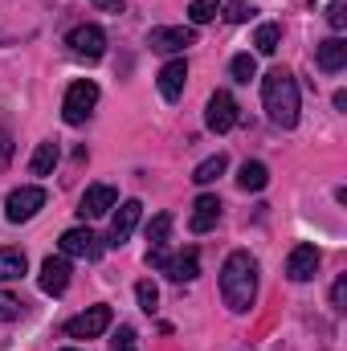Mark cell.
I'll use <instances>...</instances> for the list:
<instances>
[{"label":"cell","mask_w":347,"mask_h":351,"mask_svg":"<svg viewBox=\"0 0 347 351\" xmlns=\"http://www.w3.org/2000/svg\"><path fill=\"white\" fill-rule=\"evenodd\" d=\"M25 254H21V250H8V245H4V250H0V282H16V278H21V274H25Z\"/></svg>","instance_id":"obj_21"},{"label":"cell","mask_w":347,"mask_h":351,"mask_svg":"<svg viewBox=\"0 0 347 351\" xmlns=\"http://www.w3.org/2000/svg\"><path fill=\"white\" fill-rule=\"evenodd\" d=\"M94 106H98V86L82 78V82H74V86L66 90V98H62V119L70 123V127H82L90 114H94Z\"/></svg>","instance_id":"obj_3"},{"label":"cell","mask_w":347,"mask_h":351,"mask_svg":"<svg viewBox=\"0 0 347 351\" xmlns=\"http://www.w3.org/2000/svg\"><path fill=\"white\" fill-rule=\"evenodd\" d=\"M327 25H331V29H344L347 25V4H339V0L327 4Z\"/></svg>","instance_id":"obj_30"},{"label":"cell","mask_w":347,"mask_h":351,"mask_svg":"<svg viewBox=\"0 0 347 351\" xmlns=\"http://www.w3.org/2000/svg\"><path fill=\"white\" fill-rule=\"evenodd\" d=\"M217 8H221V0H192V4H188V21H192V29H196V25H208V21L217 16Z\"/></svg>","instance_id":"obj_25"},{"label":"cell","mask_w":347,"mask_h":351,"mask_svg":"<svg viewBox=\"0 0 347 351\" xmlns=\"http://www.w3.org/2000/svg\"><path fill=\"white\" fill-rule=\"evenodd\" d=\"M225 168H229V160H225V156L217 152V156H208L204 164H196V172H192V180H196V184H213L217 176H225Z\"/></svg>","instance_id":"obj_22"},{"label":"cell","mask_w":347,"mask_h":351,"mask_svg":"<svg viewBox=\"0 0 347 351\" xmlns=\"http://www.w3.org/2000/svg\"><path fill=\"white\" fill-rule=\"evenodd\" d=\"M135 339H139V335H135V327H119V335H115V351H139Z\"/></svg>","instance_id":"obj_29"},{"label":"cell","mask_w":347,"mask_h":351,"mask_svg":"<svg viewBox=\"0 0 347 351\" xmlns=\"http://www.w3.org/2000/svg\"><path fill=\"white\" fill-rule=\"evenodd\" d=\"M135 298H139V306H143L147 315H156V306H160V290H156V282H139V286H135Z\"/></svg>","instance_id":"obj_26"},{"label":"cell","mask_w":347,"mask_h":351,"mask_svg":"<svg viewBox=\"0 0 347 351\" xmlns=\"http://www.w3.org/2000/svg\"><path fill=\"white\" fill-rule=\"evenodd\" d=\"M139 217H143V204H139V200H123L119 213H115V221H110V245H123V241L135 233Z\"/></svg>","instance_id":"obj_12"},{"label":"cell","mask_w":347,"mask_h":351,"mask_svg":"<svg viewBox=\"0 0 347 351\" xmlns=\"http://www.w3.org/2000/svg\"><path fill=\"white\" fill-rule=\"evenodd\" d=\"M184 82H188V62H184V58H176V62H168V66L160 70V94H164L168 102H176V98L184 94Z\"/></svg>","instance_id":"obj_16"},{"label":"cell","mask_w":347,"mask_h":351,"mask_svg":"<svg viewBox=\"0 0 347 351\" xmlns=\"http://www.w3.org/2000/svg\"><path fill=\"white\" fill-rule=\"evenodd\" d=\"M344 298H347V278H339V282L331 286V306H335V311H344Z\"/></svg>","instance_id":"obj_31"},{"label":"cell","mask_w":347,"mask_h":351,"mask_svg":"<svg viewBox=\"0 0 347 351\" xmlns=\"http://www.w3.org/2000/svg\"><path fill=\"white\" fill-rule=\"evenodd\" d=\"M58 245H62V258H82V262H98L102 258V241L90 229H66Z\"/></svg>","instance_id":"obj_9"},{"label":"cell","mask_w":347,"mask_h":351,"mask_svg":"<svg viewBox=\"0 0 347 351\" xmlns=\"http://www.w3.org/2000/svg\"><path fill=\"white\" fill-rule=\"evenodd\" d=\"M204 123H208V131H217V135L233 131V127H237V98H233L229 90H217V94L208 98V106H204Z\"/></svg>","instance_id":"obj_5"},{"label":"cell","mask_w":347,"mask_h":351,"mask_svg":"<svg viewBox=\"0 0 347 351\" xmlns=\"http://www.w3.org/2000/svg\"><path fill=\"white\" fill-rule=\"evenodd\" d=\"M164 274H168L172 282H192V278L200 274V254H196V250L168 254V262H164Z\"/></svg>","instance_id":"obj_17"},{"label":"cell","mask_w":347,"mask_h":351,"mask_svg":"<svg viewBox=\"0 0 347 351\" xmlns=\"http://www.w3.org/2000/svg\"><path fill=\"white\" fill-rule=\"evenodd\" d=\"M217 221H221V200H217V196H208V192H204V196H196L188 229H192V233H208Z\"/></svg>","instance_id":"obj_14"},{"label":"cell","mask_w":347,"mask_h":351,"mask_svg":"<svg viewBox=\"0 0 347 351\" xmlns=\"http://www.w3.org/2000/svg\"><path fill=\"white\" fill-rule=\"evenodd\" d=\"M21 311H25V302H21L16 294L0 290V323H12V319H21Z\"/></svg>","instance_id":"obj_27"},{"label":"cell","mask_w":347,"mask_h":351,"mask_svg":"<svg viewBox=\"0 0 347 351\" xmlns=\"http://www.w3.org/2000/svg\"><path fill=\"white\" fill-rule=\"evenodd\" d=\"M62 351H74V348H62Z\"/></svg>","instance_id":"obj_34"},{"label":"cell","mask_w":347,"mask_h":351,"mask_svg":"<svg viewBox=\"0 0 347 351\" xmlns=\"http://www.w3.org/2000/svg\"><path fill=\"white\" fill-rule=\"evenodd\" d=\"M12 156V143H8V135H4V127H0V164Z\"/></svg>","instance_id":"obj_33"},{"label":"cell","mask_w":347,"mask_h":351,"mask_svg":"<svg viewBox=\"0 0 347 351\" xmlns=\"http://www.w3.org/2000/svg\"><path fill=\"white\" fill-rule=\"evenodd\" d=\"M66 286H70V258H62V254L45 258L41 262V290L58 298V294H66Z\"/></svg>","instance_id":"obj_13"},{"label":"cell","mask_w":347,"mask_h":351,"mask_svg":"<svg viewBox=\"0 0 347 351\" xmlns=\"http://www.w3.org/2000/svg\"><path fill=\"white\" fill-rule=\"evenodd\" d=\"M319 274V250L315 245H294L286 258V278L290 282H311Z\"/></svg>","instance_id":"obj_10"},{"label":"cell","mask_w":347,"mask_h":351,"mask_svg":"<svg viewBox=\"0 0 347 351\" xmlns=\"http://www.w3.org/2000/svg\"><path fill=\"white\" fill-rule=\"evenodd\" d=\"M115 204H119V192H115L110 184H90L86 192H82L78 213H82V217H106Z\"/></svg>","instance_id":"obj_11"},{"label":"cell","mask_w":347,"mask_h":351,"mask_svg":"<svg viewBox=\"0 0 347 351\" xmlns=\"http://www.w3.org/2000/svg\"><path fill=\"white\" fill-rule=\"evenodd\" d=\"M147 45L156 53H180V49L196 45V29L192 25H160V29L147 33Z\"/></svg>","instance_id":"obj_6"},{"label":"cell","mask_w":347,"mask_h":351,"mask_svg":"<svg viewBox=\"0 0 347 351\" xmlns=\"http://www.w3.org/2000/svg\"><path fill=\"white\" fill-rule=\"evenodd\" d=\"M94 8H102V12H123V0H90Z\"/></svg>","instance_id":"obj_32"},{"label":"cell","mask_w":347,"mask_h":351,"mask_svg":"<svg viewBox=\"0 0 347 351\" xmlns=\"http://www.w3.org/2000/svg\"><path fill=\"white\" fill-rule=\"evenodd\" d=\"M221 298L229 311L246 315L258 298V258L246 250H233L221 265Z\"/></svg>","instance_id":"obj_1"},{"label":"cell","mask_w":347,"mask_h":351,"mask_svg":"<svg viewBox=\"0 0 347 351\" xmlns=\"http://www.w3.org/2000/svg\"><path fill=\"white\" fill-rule=\"evenodd\" d=\"M261 106H265L270 123L282 127V131H290V127L298 123V82H294L290 70L274 66V70L261 78Z\"/></svg>","instance_id":"obj_2"},{"label":"cell","mask_w":347,"mask_h":351,"mask_svg":"<svg viewBox=\"0 0 347 351\" xmlns=\"http://www.w3.org/2000/svg\"><path fill=\"white\" fill-rule=\"evenodd\" d=\"M168 233H172V213L152 217V225H147V241H152V250H164V245H168Z\"/></svg>","instance_id":"obj_23"},{"label":"cell","mask_w":347,"mask_h":351,"mask_svg":"<svg viewBox=\"0 0 347 351\" xmlns=\"http://www.w3.org/2000/svg\"><path fill=\"white\" fill-rule=\"evenodd\" d=\"M110 306H90V311H82V315H74L70 323H66V335L70 339H98L106 327H110Z\"/></svg>","instance_id":"obj_7"},{"label":"cell","mask_w":347,"mask_h":351,"mask_svg":"<svg viewBox=\"0 0 347 351\" xmlns=\"http://www.w3.org/2000/svg\"><path fill=\"white\" fill-rule=\"evenodd\" d=\"M254 12H258V8H254L250 0H229V4H225V16H229L233 25H241V21H250Z\"/></svg>","instance_id":"obj_28"},{"label":"cell","mask_w":347,"mask_h":351,"mask_svg":"<svg viewBox=\"0 0 347 351\" xmlns=\"http://www.w3.org/2000/svg\"><path fill=\"white\" fill-rule=\"evenodd\" d=\"M53 164H58V143H37V152H33V160H29V172L33 176H49L53 172Z\"/></svg>","instance_id":"obj_19"},{"label":"cell","mask_w":347,"mask_h":351,"mask_svg":"<svg viewBox=\"0 0 347 351\" xmlns=\"http://www.w3.org/2000/svg\"><path fill=\"white\" fill-rule=\"evenodd\" d=\"M254 45H258V53H278V45H282V25H274V21H265L258 25V33H254Z\"/></svg>","instance_id":"obj_20"},{"label":"cell","mask_w":347,"mask_h":351,"mask_svg":"<svg viewBox=\"0 0 347 351\" xmlns=\"http://www.w3.org/2000/svg\"><path fill=\"white\" fill-rule=\"evenodd\" d=\"M237 184H241L246 192H261V188L270 184V168L258 164V160H246V164H241V172H237Z\"/></svg>","instance_id":"obj_18"},{"label":"cell","mask_w":347,"mask_h":351,"mask_svg":"<svg viewBox=\"0 0 347 351\" xmlns=\"http://www.w3.org/2000/svg\"><path fill=\"white\" fill-rule=\"evenodd\" d=\"M41 208H45V188H37V184L12 188V192H8V200H4V217H8L12 225H21V221H33Z\"/></svg>","instance_id":"obj_4"},{"label":"cell","mask_w":347,"mask_h":351,"mask_svg":"<svg viewBox=\"0 0 347 351\" xmlns=\"http://www.w3.org/2000/svg\"><path fill=\"white\" fill-rule=\"evenodd\" d=\"M66 45H70V53L74 58H102L106 53V33L98 29V25H74L70 29V37H66Z\"/></svg>","instance_id":"obj_8"},{"label":"cell","mask_w":347,"mask_h":351,"mask_svg":"<svg viewBox=\"0 0 347 351\" xmlns=\"http://www.w3.org/2000/svg\"><path fill=\"white\" fill-rule=\"evenodd\" d=\"M315 62H319L323 74H339L347 66V41L344 37H327V41L315 49Z\"/></svg>","instance_id":"obj_15"},{"label":"cell","mask_w":347,"mask_h":351,"mask_svg":"<svg viewBox=\"0 0 347 351\" xmlns=\"http://www.w3.org/2000/svg\"><path fill=\"white\" fill-rule=\"evenodd\" d=\"M229 74H233V82H250V78H258V58H254V53H237V58L229 62Z\"/></svg>","instance_id":"obj_24"}]
</instances>
